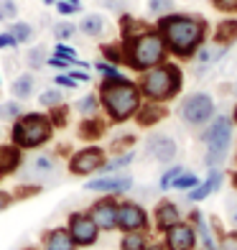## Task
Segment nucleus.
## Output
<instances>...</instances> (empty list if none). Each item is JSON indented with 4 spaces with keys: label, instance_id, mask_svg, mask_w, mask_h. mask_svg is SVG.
<instances>
[{
    "label": "nucleus",
    "instance_id": "1",
    "mask_svg": "<svg viewBox=\"0 0 237 250\" xmlns=\"http://www.w3.org/2000/svg\"><path fill=\"white\" fill-rule=\"evenodd\" d=\"M156 28L163 36L168 54L176 56V59H181V62H189L201 43H207V33H209L207 21L201 16H194V13L161 16Z\"/></svg>",
    "mask_w": 237,
    "mask_h": 250
},
{
    "label": "nucleus",
    "instance_id": "2",
    "mask_svg": "<svg viewBox=\"0 0 237 250\" xmlns=\"http://www.w3.org/2000/svg\"><path fill=\"white\" fill-rule=\"evenodd\" d=\"M97 97H99V105L105 107L107 118L112 123H125V120L135 118V112L143 105L140 87L135 82H130L125 74L115 77V79H102Z\"/></svg>",
    "mask_w": 237,
    "mask_h": 250
},
{
    "label": "nucleus",
    "instance_id": "3",
    "mask_svg": "<svg viewBox=\"0 0 237 250\" xmlns=\"http://www.w3.org/2000/svg\"><path fill=\"white\" fill-rule=\"evenodd\" d=\"M122 54H125V64L133 72H148L153 66L163 64L168 49L163 43V36L158 33V28H143L133 36L122 39Z\"/></svg>",
    "mask_w": 237,
    "mask_h": 250
},
{
    "label": "nucleus",
    "instance_id": "4",
    "mask_svg": "<svg viewBox=\"0 0 237 250\" xmlns=\"http://www.w3.org/2000/svg\"><path fill=\"white\" fill-rule=\"evenodd\" d=\"M140 95L145 97V102H158V105H166L171 102L184 87V72L181 66L174 62H163L153 66V69L143 72L140 77Z\"/></svg>",
    "mask_w": 237,
    "mask_h": 250
},
{
    "label": "nucleus",
    "instance_id": "5",
    "mask_svg": "<svg viewBox=\"0 0 237 250\" xmlns=\"http://www.w3.org/2000/svg\"><path fill=\"white\" fill-rule=\"evenodd\" d=\"M232 133H235V125H232L230 115H217L204 125V130H201L199 138L207 146L204 164L209 168H222L224 166V161H227V156H230V148H232Z\"/></svg>",
    "mask_w": 237,
    "mask_h": 250
},
{
    "label": "nucleus",
    "instance_id": "6",
    "mask_svg": "<svg viewBox=\"0 0 237 250\" xmlns=\"http://www.w3.org/2000/svg\"><path fill=\"white\" fill-rule=\"evenodd\" d=\"M54 135V125L49 120V115H41V112H28V115H20L13 123V130H10V138L13 146H18L20 151H31L43 146Z\"/></svg>",
    "mask_w": 237,
    "mask_h": 250
},
{
    "label": "nucleus",
    "instance_id": "7",
    "mask_svg": "<svg viewBox=\"0 0 237 250\" xmlns=\"http://www.w3.org/2000/svg\"><path fill=\"white\" fill-rule=\"evenodd\" d=\"M214 100L207 92H191L181 100L178 105V118H181L189 128H204L214 118Z\"/></svg>",
    "mask_w": 237,
    "mask_h": 250
},
{
    "label": "nucleus",
    "instance_id": "8",
    "mask_svg": "<svg viewBox=\"0 0 237 250\" xmlns=\"http://www.w3.org/2000/svg\"><path fill=\"white\" fill-rule=\"evenodd\" d=\"M66 230H69L72 240L77 243V248H89L97 243L99 237V227L95 225V220L89 217V212H74L69 214V225H66Z\"/></svg>",
    "mask_w": 237,
    "mask_h": 250
},
{
    "label": "nucleus",
    "instance_id": "9",
    "mask_svg": "<svg viewBox=\"0 0 237 250\" xmlns=\"http://www.w3.org/2000/svg\"><path fill=\"white\" fill-rule=\"evenodd\" d=\"M107 156L99 146H89V148H82L77 151L72 158H69V171L74 176H89V174H97L99 168L105 166Z\"/></svg>",
    "mask_w": 237,
    "mask_h": 250
},
{
    "label": "nucleus",
    "instance_id": "10",
    "mask_svg": "<svg viewBox=\"0 0 237 250\" xmlns=\"http://www.w3.org/2000/svg\"><path fill=\"white\" fill-rule=\"evenodd\" d=\"M148 212L138 202H120L118 207V230L122 232H148Z\"/></svg>",
    "mask_w": 237,
    "mask_h": 250
},
{
    "label": "nucleus",
    "instance_id": "11",
    "mask_svg": "<svg viewBox=\"0 0 237 250\" xmlns=\"http://www.w3.org/2000/svg\"><path fill=\"white\" fill-rule=\"evenodd\" d=\"M199 240H197V230L189 220L178 222L174 227H168L163 232V248L166 250H197Z\"/></svg>",
    "mask_w": 237,
    "mask_h": 250
},
{
    "label": "nucleus",
    "instance_id": "12",
    "mask_svg": "<svg viewBox=\"0 0 237 250\" xmlns=\"http://www.w3.org/2000/svg\"><path fill=\"white\" fill-rule=\"evenodd\" d=\"M118 207L120 202H115L112 197H102L89 207V217L95 220V225L99 227V232H112L118 230Z\"/></svg>",
    "mask_w": 237,
    "mask_h": 250
},
{
    "label": "nucleus",
    "instance_id": "13",
    "mask_svg": "<svg viewBox=\"0 0 237 250\" xmlns=\"http://www.w3.org/2000/svg\"><path fill=\"white\" fill-rule=\"evenodd\" d=\"M87 191H102V194H125L133 189V176L130 174H102L99 179H92L84 184Z\"/></svg>",
    "mask_w": 237,
    "mask_h": 250
},
{
    "label": "nucleus",
    "instance_id": "14",
    "mask_svg": "<svg viewBox=\"0 0 237 250\" xmlns=\"http://www.w3.org/2000/svg\"><path fill=\"white\" fill-rule=\"evenodd\" d=\"M145 151H148V156L156 158L158 164H174L176 156H178V146L171 135L153 133V135H148V141H145Z\"/></svg>",
    "mask_w": 237,
    "mask_h": 250
},
{
    "label": "nucleus",
    "instance_id": "15",
    "mask_svg": "<svg viewBox=\"0 0 237 250\" xmlns=\"http://www.w3.org/2000/svg\"><path fill=\"white\" fill-rule=\"evenodd\" d=\"M230 49L224 46H217V43H201L197 49V54L191 56V62H194V74L197 77H204L212 66H217L222 62V56L227 54Z\"/></svg>",
    "mask_w": 237,
    "mask_h": 250
},
{
    "label": "nucleus",
    "instance_id": "16",
    "mask_svg": "<svg viewBox=\"0 0 237 250\" xmlns=\"http://www.w3.org/2000/svg\"><path fill=\"white\" fill-rule=\"evenodd\" d=\"M222 184H224V171H222V168H209V176L201 181L199 187H194L191 191H186V199H189L191 204H199V202H204L207 197H212Z\"/></svg>",
    "mask_w": 237,
    "mask_h": 250
},
{
    "label": "nucleus",
    "instance_id": "17",
    "mask_svg": "<svg viewBox=\"0 0 237 250\" xmlns=\"http://www.w3.org/2000/svg\"><path fill=\"white\" fill-rule=\"evenodd\" d=\"M153 220H156V230L158 232H166L168 227H174L181 222V209L178 204L171 202V199H163L156 204V212H153Z\"/></svg>",
    "mask_w": 237,
    "mask_h": 250
},
{
    "label": "nucleus",
    "instance_id": "18",
    "mask_svg": "<svg viewBox=\"0 0 237 250\" xmlns=\"http://www.w3.org/2000/svg\"><path fill=\"white\" fill-rule=\"evenodd\" d=\"M189 222L194 225L197 240H199L201 250H219V243H217V237H214V230L209 227V222L204 220L201 209H191V212H189Z\"/></svg>",
    "mask_w": 237,
    "mask_h": 250
},
{
    "label": "nucleus",
    "instance_id": "19",
    "mask_svg": "<svg viewBox=\"0 0 237 250\" xmlns=\"http://www.w3.org/2000/svg\"><path fill=\"white\" fill-rule=\"evenodd\" d=\"M56 171V158L51 153H41V156H33L31 164L26 166V176L28 179H46Z\"/></svg>",
    "mask_w": 237,
    "mask_h": 250
},
{
    "label": "nucleus",
    "instance_id": "20",
    "mask_svg": "<svg viewBox=\"0 0 237 250\" xmlns=\"http://www.w3.org/2000/svg\"><path fill=\"white\" fill-rule=\"evenodd\" d=\"M235 41H237V18H224V21H219V23L214 26L212 43H217V46L230 49Z\"/></svg>",
    "mask_w": 237,
    "mask_h": 250
},
{
    "label": "nucleus",
    "instance_id": "21",
    "mask_svg": "<svg viewBox=\"0 0 237 250\" xmlns=\"http://www.w3.org/2000/svg\"><path fill=\"white\" fill-rule=\"evenodd\" d=\"M43 250H77V243L72 240V235L66 227H54L51 232H46Z\"/></svg>",
    "mask_w": 237,
    "mask_h": 250
},
{
    "label": "nucleus",
    "instance_id": "22",
    "mask_svg": "<svg viewBox=\"0 0 237 250\" xmlns=\"http://www.w3.org/2000/svg\"><path fill=\"white\" fill-rule=\"evenodd\" d=\"M20 161H23V153L18 146H0V176L18 171Z\"/></svg>",
    "mask_w": 237,
    "mask_h": 250
},
{
    "label": "nucleus",
    "instance_id": "23",
    "mask_svg": "<svg viewBox=\"0 0 237 250\" xmlns=\"http://www.w3.org/2000/svg\"><path fill=\"white\" fill-rule=\"evenodd\" d=\"M166 118V107L158 105V102H145V105H140V110L135 112V120H138V125H143V128H151V125L161 123Z\"/></svg>",
    "mask_w": 237,
    "mask_h": 250
},
{
    "label": "nucleus",
    "instance_id": "24",
    "mask_svg": "<svg viewBox=\"0 0 237 250\" xmlns=\"http://www.w3.org/2000/svg\"><path fill=\"white\" fill-rule=\"evenodd\" d=\"M105 120L102 118H97V115H92V118H84L82 120V125H79V138H84V141H97V138H102L105 135Z\"/></svg>",
    "mask_w": 237,
    "mask_h": 250
},
{
    "label": "nucleus",
    "instance_id": "25",
    "mask_svg": "<svg viewBox=\"0 0 237 250\" xmlns=\"http://www.w3.org/2000/svg\"><path fill=\"white\" fill-rule=\"evenodd\" d=\"M33 87H36V77H33L31 72H26V74L16 77V82L10 84V92H13V97L20 102V100H28L33 95Z\"/></svg>",
    "mask_w": 237,
    "mask_h": 250
},
{
    "label": "nucleus",
    "instance_id": "26",
    "mask_svg": "<svg viewBox=\"0 0 237 250\" xmlns=\"http://www.w3.org/2000/svg\"><path fill=\"white\" fill-rule=\"evenodd\" d=\"M79 31H82L84 36H89V39L102 36V31H105V18L99 16V13H87V16L82 18V23H79Z\"/></svg>",
    "mask_w": 237,
    "mask_h": 250
},
{
    "label": "nucleus",
    "instance_id": "27",
    "mask_svg": "<svg viewBox=\"0 0 237 250\" xmlns=\"http://www.w3.org/2000/svg\"><path fill=\"white\" fill-rule=\"evenodd\" d=\"M148 235L145 232H125L120 240V250H148Z\"/></svg>",
    "mask_w": 237,
    "mask_h": 250
},
{
    "label": "nucleus",
    "instance_id": "28",
    "mask_svg": "<svg viewBox=\"0 0 237 250\" xmlns=\"http://www.w3.org/2000/svg\"><path fill=\"white\" fill-rule=\"evenodd\" d=\"M133 158H135V153L133 151H128V153H118L112 161H105V166L99 168L102 174H118V171H122V168H128L130 164H133Z\"/></svg>",
    "mask_w": 237,
    "mask_h": 250
},
{
    "label": "nucleus",
    "instance_id": "29",
    "mask_svg": "<svg viewBox=\"0 0 237 250\" xmlns=\"http://www.w3.org/2000/svg\"><path fill=\"white\" fill-rule=\"evenodd\" d=\"M184 171H186V168H184L181 164H176V166H168L166 171H163V176H161V181H158V189H161V191H168V189L174 187V181H176L178 176H181Z\"/></svg>",
    "mask_w": 237,
    "mask_h": 250
},
{
    "label": "nucleus",
    "instance_id": "30",
    "mask_svg": "<svg viewBox=\"0 0 237 250\" xmlns=\"http://www.w3.org/2000/svg\"><path fill=\"white\" fill-rule=\"evenodd\" d=\"M23 115V105L18 100H8L0 105V120H18Z\"/></svg>",
    "mask_w": 237,
    "mask_h": 250
},
{
    "label": "nucleus",
    "instance_id": "31",
    "mask_svg": "<svg viewBox=\"0 0 237 250\" xmlns=\"http://www.w3.org/2000/svg\"><path fill=\"white\" fill-rule=\"evenodd\" d=\"M77 110L82 112L84 118L97 115V110H99V97H97V95H84L82 100L77 102Z\"/></svg>",
    "mask_w": 237,
    "mask_h": 250
},
{
    "label": "nucleus",
    "instance_id": "32",
    "mask_svg": "<svg viewBox=\"0 0 237 250\" xmlns=\"http://www.w3.org/2000/svg\"><path fill=\"white\" fill-rule=\"evenodd\" d=\"M102 56H105V62L110 64H125V54H122V43H105L102 46Z\"/></svg>",
    "mask_w": 237,
    "mask_h": 250
},
{
    "label": "nucleus",
    "instance_id": "33",
    "mask_svg": "<svg viewBox=\"0 0 237 250\" xmlns=\"http://www.w3.org/2000/svg\"><path fill=\"white\" fill-rule=\"evenodd\" d=\"M201 184V179L197 176V174H191V171H184L181 176H178L176 181H174V187L171 189H176V191H191L194 187H199Z\"/></svg>",
    "mask_w": 237,
    "mask_h": 250
},
{
    "label": "nucleus",
    "instance_id": "34",
    "mask_svg": "<svg viewBox=\"0 0 237 250\" xmlns=\"http://www.w3.org/2000/svg\"><path fill=\"white\" fill-rule=\"evenodd\" d=\"M8 33L16 39V43H28L33 39V26L31 23H13Z\"/></svg>",
    "mask_w": 237,
    "mask_h": 250
},
{
    "label": "nucleus",
    "instance_id": "35",
    "mask_svg": "<svg viewBox=\"0 0 237 250\" xmlns=\"http://www.w3.org/2000/svg\"><path fill=\"white\" fill-rule=\"evenodd\" d=\"M148 13L158 18L174 13V0H148Z\"/></svg>",
    "mask_w": 237,
    "mask_h": 250
},
{
    "label": "nucleus",
    "instance_id": "36",
    "mask_svg": "<svg viewBox=\"0 0 237 250\" xmlns=\"http://www.w3.org/2000/svg\"><path fill=\"white\" fill-rule=\"evenodd\" d=\"M26 62L31 69H41L43 64H46V46H33L26 56Z\"/></svg>",
    "mask_w": 237,
    "mask_h": 250
},
{
    "label": "nucleus",
    "instance_id": "37",
    "mask_svg": "<svg viewBox=\"0 0 237 250\" xmlns=\"http://www.w3.org/2000/svg\"><path fill=\"white\" fill-rule=\"evenodd\" d=\"M39 102H41V107H56L64 102V92L61 89H46V92H41Z\"/></svg>",
    "mask_w": 237,
    "mask_h": 250
},
{
    "label": "nucleus",
    "instance_id": "38",
    "mask_svg": "<svg viewBox=\"0 0 237 250\" xmlns=\"http://www.w3.org/2000/svg\"><path fill=\"white\" fill-rule=\"evenodd\" d=\"M74 33H77V26L69 23V21H59V23H54V36L59 41H69Z\"/></svg>",
    "mask_w": 237,
    "mask_h": 250
},
{
    "label": "nucleus",
    "instance_id": "39",
    "mask_svg": "<svg viewBox=\"0 0 237 250\" xmlns=\"http://www.w3.org/2000/svg\"><path fill=\"white\" fill-rule=\"evenodd\" d=\"M49 120H51L54 128H64L66 120H69V110H66V105H56V107H51Z\"/></svg>",
    "mask_w": 237,
    "mask_h": 250
},
{
    "label": "nucleus",
    "instance_id": "40",
    "mask_svg": "<svg viewBox=\"0 0 237 250\" xmlns=\"http://www.w3.org/2000/svg\"><path fill=\"white\" fill-rule=\"evenodd\" d=\"M219 250H237V230H227L217 237Z\"/></svg>",
    "mask_w": 237,
    "mask_h": 250
},
{
    "label": "nucleus",
    "instance_id": "41",
    "mask_svg": "<svg viewBox=\"0 0 237 250\" xmlns=\"http://www.w3.org/2000/svg\"><path fill=\"white\" fill-rule=\"evenodd\" d=\"M18 16L16 0H0V21H13Z\"/></svg>",
    "mask_w": 237,
    "mask_h": 250
},
{
    "label": "nucleus",
    "instance_id": "42",
    "mask_svg": "<svg viewBox=\"0 0 237 250\" xmlns=\"http://www.w3.org/2000/svg\"><path fill=\"white\" fill-rule=\"evenodd\" d=\"M54 56H61V59H66V62H72L74 66H77V51L72 49V46H66V43L64 41H59V43H56V49H54Z\"/></svg>",
    "mask_w": 237,
    "mask_h": 250
},
{
    "label": "nucleus",
    "instance_id": "43",
    "mask_svg": "<svg viewBox=\"0 0 237 250\" xmlns=\"http://www.w3.org/2000/svg\"><path fill=\"white\" fill-rule=\"evenodd\" d=\"M95 69L102 74L105 79H115V77H122L120 72H118V66L115 64H110V62H95Z\"/></svg>",
    "mask_w": 237,
    "mask_h": 250
},
{
    "label": "nucleus",
    "instance_id": "44",
    "mask_svg": "<svg viewBox=\"0 0 237 250\" xmlns=\"http://www.w3.org/2000/svg\"><path fill=\"white\" fill-rule=\"evenodd\" d=\"M209 3H212L214 10H219V13H227V16L237 13V0H209Z\"/></svg>",
    "mask_w": 237,
    "mask_h": 250
},
{
    "label": "nucleus",
    "instance_id": "45",
    "mask_svg": "<svg viewBox=\"0 0 237 250\" xmlns=\"http://www.w3.org/2000/svg\"><path fill=\"white\" fill-rule=\"evenodd\" d=\"M102 5L112 13H125L128 10V0H102Z\"/></svg>",
    "mask_w": 237,
    "mask_h": 250
},
{
    "label": "nucleus",
    "instance_id": "46",
    "mask_svg": "<svg viewBox=\"0 0 237 250\" xmlns=\"http://www.w3.org/2000/svg\"><path fill=\"white\" fill-rule=\"evenodd\" d=\"M54 84H56V87H66V89H77V82H74V79L66 74V72L56 74V77H54Z\"/></svg>",
    "mask_w": 237,
    "mask_h": 250
},
{
    "label": "nucleus",
    "instance_id": "47",
    "mask_svg": "<svg viewBox=\"0 0 237 250\" xmlns=\"http://www.w3.org/2000/svg\"><path fill=\"white\" fill-rule=\"evenodd\" d=\"M56 10H59L61 16H72V13H79V5H72V3H66V0H56Z\"/></svg>",
    "mask_w": 237,
    "mask_h": 250
},
{
    "label": "nucleus",
    "instance_id": "48",
    "mask_svg": "<svg viewBox=\"0 0 237 250\" xmlns=\"http://www.w3.org/2000/svg\"><path fill=\"white\" fill-rule=\"evenodd\" d=\"M46 64H49V66H54V69H64V72H69V66H74L72 62L61 59V56H51V59H46Z\"/></svg>",
    "mask_w": 237,
    "mask_h": 250
},
{
    "label": "nucleus",
    "instance_id": "49",
    "mask_svg": "<svg viewBox=\"0 0 237 250\" xmlns=\"http://www.w3.org/2000/svg\"><path fill=\"white\" fill-rule=\"evenodd\" d=\"M66 74H69L77 84H79V82H89V72H87V69H69Z\"/></svg>",
    "mask_w": 237,
    "mask_h": 250
},
{
    "label": "nucleus",
    "instance_id": "50",
    "mask_svg": "<svg viewBox=\"0 0 237 250\" xmlns=\"http://www.w3.org/2000/svg\"><path fill=\"white\" fill-rule=\"evenodd\" d=\"M13 46H18L16 39L10 33H0V49H13Z\"/></svg>",
    "mask_w": 237,
    "mask_h": 250
},
{
    "label": "nucleus",
    "instance_id": "51",
    "mask_svg": "<svg viewBox=\"0 0 237 250\" xmlns=\"http://www.w3.org/2000/svg\"><path fill=\"white\" fill-rule=\"evenodd\" d=\"M8 204H10V194L8 191H0V212H5Z\"/></svg>",
    "mask_w": 237,
    "mask_h": 250
},
{
    "label": "nucleus",
    "instance_id": "52",
    "mask_svg": "<svg viewBox=\"0 0 237 250\" xmlns=\"http://www.w3.org/2000/svg\"><path fill=\"white\" fill-rule=\"evenodd\" d=\"M230 222L237 227V204L235 202H230Z\"/></svg>",
    "mask_w": 237,
    "mask_h": 250
},
{
    "label": "nucleus",
    "instance_id": "53",
    "mask_svg": "<svg viewBox=\"0 0 237 250\" xmlns=\"http://www.w3.org/2000/svg\"><path fill=\"white\" fill-rule=\"evenodd\" d=\"M230 118H232V125H237V102H235V107H232V115H230Z\"/></svg>",
    "mask_w": 237,
    "mask_h": 250
},
{
    "label": "nucleus",
    "instance_id": "54",
    "mask_svg": "<svg viewBox=\"0 0 237 250\" xmlns=\"http://www.w3.org/2000/svg\"><path fill=\"white\" fill-rule=\"evenodd\" d=\"M148 250H166V248H163V245H158V243H156V245H148Z\"/></svg>",
    "mask_w": 237,
    "mask_h": 250
},
{
    "label": "nucleus",
    "instance_id": "55",
    "mask_svg": "<svg viewBox=\"0 0 237 250\" xmlns=\"http://www.w3.org/2000/svg\"><path fill=\"white\" fill-rule=\"evenodd\" d=\"M232 187H235V191H237V171L232 174Z\"/></svg>",
    "mask_w": 237,
    "mask_h": 250
},
{
    "label": "nucleus",
    "instance_id": "56",
    "mask_svg": "<svg viewBox=\"0 0 237 250\" xmlns=\"http://www.w3.org/2000/svg\"><path fill=\"white\" fill-rule=\"evenodd\" d=\"M66 3H72V5H79V0H66ZM79 8H82V5H79Z\"/></svg>",
    "mask_w": 237,
    "mask_h": 250
},
{
    "label": "nucleus",
    "instance_id": "57",
    "mask_svg": "<svg viewBox=\"0 0 237 250\" xmlns=\"http://www.w3.org/2000/svg\"><path fill=\"white\" fill-rule=\"evenodd\" d=\"M43 3H56V0H43Z\"/></svg>",
    "mask_w": 237,
    "mask_h": 250
},
{
    "label": "nucleus",
    "instance_id": "58",
    "mask_svg": "<svg viewBox=\"0 0 237 250\" xmlns=\"http://www.w3.org/2000/svg\"><path fill=\"white\" fill-rule=\"evenodd\" d=\"M0 179H3V176H0Z\"/></svg>",
    "mask_w": 237,
    "mask_h": 250
}]
</instances>
